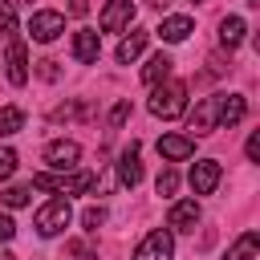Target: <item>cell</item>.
Listing matches in <instances>:
<instances>
[{"label":"cell","instance_id":"6da1fadb","mask_svg":"<svg viewBox=\"0 0 260 260\" xmlns=\"http://www.w3.org/2000/svg\"><path fill=\"white\" fill-rule=\"evenodd\" d=\"M183 110H187V85L183 81L154 85V93H150V114L154 118H179Z\"/></svg>","mask_w":260,"mask_h":260},{"label":"cell","instance_id":"7a4b0ae2","mask_svg":"<svg viewBox=\"0 0 260 260\" xmlns=\"http://www.w3.org/2000/svg\"><path fill=\"white\" fill-rule=\"evenodd\" d=\"M32 187L41 191H65V195H81V191H93L98 187V175L89 171H73V175H32Z\"/></svg>","mask_w":260,"mask_h":260},{"label":"cell","instance_id":"3957f363","mask_svg":"<svg viewBox=\"0 0 260 260\" xmlns=\"http://www.w3.org/2000/svg\"><path fill=\"white\" fill-rule=\"evenodd\" d=\"M69 219H73L69 203H65V199H49V203L37 211V232H41V236H57Z\"/></svg>","mask_w":260,"mask_h":260},{"label":"cell","instance_id":"277c9868","mask_svg":"<svg viewBox=\"0 0 260 260\" xmlns=\"http://www.w3.org/2000/svg\"><path fill=\"white\" fill-rule=\"evenodd\" d=\"M61 32H65V16L61 12H53V8L32 12V20H28V37L32 41H57Z\"/></svg>","mask_w":260,"mask_h":260},{"label":"cell","instance_id":"5b68a950","mask_svg":"<svg viewBox=\"0 0 260 260\" xmlns=\"http://www.w3.org/2000/svg\"><path fill=\"white\" fill-rule=\"evenodd\" d=\"M171 256H175L171 232H150V236L134 248V260H171Z\"/></svg>","mask_w":260,"mask_h":260},{"label":"cell","instance_id":"8992f818","mask_svg":"<svg viewBox=\"0 0 260 260\" xmlns=\"http://www.w3.org/2000/svg\"><path fill=\"white\" fill-rule=\"evenodd\" d=\"M219 98H223V93L203 98V102L195 106V114H191V130H195V134H211V130L219 126Z\"/></svg>","mask_w":260,"mask_h":260},{"label":"cell","instance_id":"52a82bcc","mask_svg":"<svg viewBox=\"0 0 260 260\" xmlns=\"http://www.w3.org/2000/svg\"><path fill=\"white\" fill-rule=\"evenodd\" d=\"M130 20H134V4L130 0H110L106 12H102V32H122Z\"/></svg>","mask_w":260,"mask_h":260},{"label":"cell","instance_id":"ba28073f","mask_svg":"<svg viewBox=\"0 0 260 260\" xmlns=\"http://www.w3.org/2000/svg\"><path fill=\"white\" fill-rule=\"evenodd\" d=\"M4 61H8V81H12V85H24V81H28V53H24V41L12 37Z\"/></svg>","mask_w":260,"mask_h":260},{"label":"cell","instance_id":"9c48e42d","mask_svg":"<svg viewBox=\"0 0 260 260\" xmlns=\"http://www.w3.org/2000/svg\"><path fill=\"white\" fill-rule=\"evenodd\" d=\"M77 158H81V146H77V142H65V138H61V142H49V146H45V162H49V167L73 171Z\"/></svg>","mask_w":260,"mask_h":260},{"label":"cell","instance_id":"30bf717a","mask_svg":"<svg viewBox=\"0 0 260 260\" xmlns=\"http://www.w3.org/2000/svg\"><path fill=\"white\" fill-rule=\"evenodd\" d=\"M215 183H219V162H215V158H203V162L191 167V187H195V195H211Z\"/></svg>","mask_w":260,"mask_h":260},{"label":"cell","instance_id":"8fae6325","mask_svg":"<svg viewBox=\"0 0 260 260\" xmlns=\"http://www.w3.org/2000/svg\"><path fill=\"white\" fill-rule=\"evenodd\" d=\"M167 223H171L175 232H195V223H199V203H195V199H179V203H171Z\"/></svg>","mask_w":260,"mask_h":260},{"label":"cell","instance_id":"7c38bea8","mask_svg":"<svg viewBox=\"0 0 260 260\" xmlns=\"http://www.w3.org/2000/svg\"><path fill=\"white\" fill-rule=\"evenodd\" d=\"M158 154L171 158V162H183L195 154V138H183V134H162L158 138Z\"/></svg>","mask_w":260,"mask_h":260},{"label":"cell","instance_id":"4fadbf2b","mask_svg":"<svg viewBox=\"0 0 260 260\" xmlns=\"http://www.w3.org/2000/svg\"><path fill=\"white\" fill-rule=\"evenodd\" d=\"M118 179H122L126 187H138V179H142V162H138V142H130V146L122 150V158H118Z\"/></svg>","mask_w":260,"mask_h":260},{"label":"cell","instance_id":"5bb4252c","mask_svg":"<svg viewBox=\"0 0 260 260\" xmlns=\"http://www.w3.org/2000/svg\"><path fill=\"white\" fill-rule=\"evenodd\" d=\"M98 49H102V45H98V32H93V28H81V32L73 37V57H77L81 65H93V61H98Z\"/></svg>","mask_w":260,"mask_h":260},{"label":"cell","instance_id":"9a60e30c","mask_svg":"<svg viewBox=\"0 0 260 260\" xmlns=\"http://www.w3.org/2000/svg\"><path fill=\"white\" fill-rule=\"evenodd\" d=\"M171 65H175V61H171L167 53H154V57L146 61V69H142V81H146V85H158V81H167V77H171Z\"/></svg>","mask_w":260,"mask_h":260},{"label":"cell","instance_id":"2e32d148","mask_svg":"<svg viewBox=\"0 0 260 260\" xmlns=\"http://www.w3.org/2000/svg\"><path fill=\"white\" fill-rule=\"evenodd\" d=\"M244 114H248V102H244L240 93H228V98H219V122H223V126H236Z\"/></svg>","mask_w":260,"mask_h":260},{"label":"cell","instance_id":"e0dca14e","mask_svg":"<svg viewBox=\"0 0 260 260\" xmlns=\"http://www.w3.org/2000/svg\"><path fill=\"white\" fill-rule=\"evenodd\" d=\"M228 260H260V240H256V232H244V236L228 248Z\"/></svg>","mask_w":260,"mask_h":260},{"label":"cell","instance_id":"ac0fdd59","mask_svg":"<svg viewBox=\"0 0 260 260\" xmlns=\"http://www.w3.org/2000/svg\"><path fill=\"white\" fill-rule=\"evenodd\" d=\"M187 32H191V16H167V20H162V28H158V37H162V41H171V45L187 41Z\"/></svg>","mask_w":260,"mask_h":260},{"label":"cell","instance_id":"d6986e66","mask_svg":"<svg viewBox=\"0 0 260 260\" xmlns=\"http://www.w3.org/2000/svg\"><path fill=\"white\" fill-rule=\"evenodd\" d=\"M244 32H248V24H244L240 16H228V20H219V45H223V49H236V45L244 41Z\"/></svg>","mask_w":260,"mask_h":260},{"label":"cell","instance_id":"ffe728a7","mask_svg":"<svg viewBox=\"0 0 260 260\" xmlns=\"http://www.w3.org/2000/svg\"><path fill=\"white\" fill-rule=\"evenodd\" d=\"M142 49H146V28H134V32H130V37L118 45V61H122V65H130V61H134Z\"/></svg>","mask_w":260,"mask_h":260},{"label":"cell","instance_id":"44dd1931","mask_svg":"<svg viewBox=\"0 0 260 260\" xmlns=\"http://www.w3.org/2000/svg\"><path fill=\"white\" fill-rule=\"evenodd\" d=\"M24 126V110L20 106H4L0 110V134H16Z\"/></svg>","mask_w":260,"mask_h":260},{"label":"cell","instance_id":"7402d4cb","mask_svg":"<svg viewBox=\"0 0 260 260\" xmlns=\"http://www.w3.org/2000/svg\"><path fill=\"white\" fill-rule=\"evenodd\" d=\"M28 195H32V187H8L0 199H4L8 207H24V203H28Z\"/></svg>","mask_w":260,"mask_h":260},{"label":"cell","instance_id":"603a6c76","mask_svg":"<svg viewBox=\"0 0 260 260\" xmlns=\"http://www.w3.org/2000/svg\"><path fill=\"white\" fill-rule=\"evenodd\" d=\"M154 187H158V195H175V187H179V175H175V171H162V175L154 179Z\"/></svg>","mask_w":260,"mask_h":260},{"label":"cell","instance_id":"cb8c5ba5","mask_svg":"<svg viewBox=\"0 0 260 260\" xmlns=\"http://www.w3.org/2000/svg\"><path fill=\"white\" fill-rule=\"evenodd\" d=\"M16 28V12H12V0H0V32H12Z\"/></svg>","mask_w":260,"mask_h":260},{"label":"cell","instance_id":"d4e9b609","mask_svg":"<svg viewBox=\"0 0 260 260\" xmlns=\"http://www.w3.org/2000/svg\"><path fill=\"white\" fill-rule=\"evenodd\" d=\"M69 256H77V260H98V252H93L85 240H69Z\"/></svg>","mask_w":260,"mask_h":260},{"label":"cell","instance_id":"484cf974","mask_svg":"<svg viewBox=\"0 0 260 260\" xmlns=\"http://www.w3.org/2000/svg\"><path fill=\"white\" fill-rule=\"evenodd\" d=\"M102 219H106V211H102V207H85V215H81V223H85L89 232H98V228H102Z\"/></svg>","mask_w":260,"mask_h":260},{"label":"cell","instance_id":"4316f807","mask_svg":"<svg viewBox=\"0 0 260 260\" xmlns=\"http://www.w3.org/2000/svg\"><path fill=\"white\" fill-rule=\"evenodd\" d=\"M12 171H16V154H12V150H4V146H0V179H8V175H12Z\"/></svg>","mask_w":260,"mask_h":260},{"label":"cell","instance_id":"83f0119b","mask_svg":"<svg viewBox=\"0 0 260 260\" xmlns=\"http://www.w3.org/2000/svg\"><path fill=\"white\" fill-rule=\"evenodd\" d=\"M126 118H130V102H118V106L110 110V126H122Z\"/></svg>","mask_w":260,"mask_h":260},{"label":"cell","instance_id":"f1b7e54d","mask_svg":"<svg viewBox=\"0 0 260 260\" xmlns=\"http://www.w3.org/2000/svg\"><path fill=\"white\" fill-rule=\"evenodd\" d=\"M12 236H16V223H12L8 215H0V244H4V240H12Z\"/></svg>","mask_w":260,"mask_h":260},{"label":"cell","instance_id":"f546056e","mask_svg":"<svg viewBox=\"0 0 260 260\" xmlns=\"http://www.w3.org/2000/svg\"><path fill=\"white\" fill-rule=\"evenodd\" d=\"M41 77L45 81H57V61H41Z\"/></svg>","mask_w":260,"mask_h":260},{"label":"cell","instance_id":"4dcf8cb0","mask_svg":"<svg viewBox=\"0 0 260 260\" xmlns=\"http://www.w3.org/2000/svg\"><path fill=\"white\" fill-rule=\"evenodd\" d=\"M248 158H252V162L260 158V134H248Z\"/></svg>","mask_w":260,"mask_h":260},{"label":"cell","instance_id":"1f68e13d","mask_svg":"<svg viewBox=\"0 0 260 260\" xmlns=\"http://www.w3.org/2000/svg\"><path fill=\"white\" fill-rule=\"evenodd\" d=\"M85 8H89L85 0H73V4H69V12H73V16H85Z\"/></svg>","mask_w":260,"mask_h":260},{"label":"cell","instance_id":"d6a6232c","mask_svg":"<svg viewBox=\"0 0 260 260\" xmlns=\"http://www.w3.org/2000/svg\"><path fill=\"white\" fill-rule=\"evenodd\" d=\"M0 260H16V256H12V252H0Z\"/></svg>","mask_w":260,"mask_h":260},{"label":"cell","instance_id":"836d02e7","mask_svg":"<svg viewBox=\"0 0 260 260\" xmlns=\"http://www.w3.org/2000/svg\"><path fill=\"white\" fill-rule=\"evenodd\" d=\"M244 4H252V8H256V4H260V0H244Z\"/></svg>","mask_w":260,"mask_h":260}]
</instances>
